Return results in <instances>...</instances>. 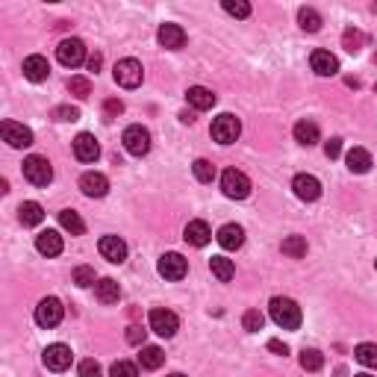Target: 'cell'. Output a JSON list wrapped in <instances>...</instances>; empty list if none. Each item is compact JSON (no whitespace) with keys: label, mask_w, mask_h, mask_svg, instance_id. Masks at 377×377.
I'll return each mask as SVG.
<instances>
[{"label":"cell","mask_w":377,"mask_h":377,"mask_svg":"<svg viewBox=\"0 0 377 377\" xmlns=\"http://www.w3.org/2000/svg\"><path fill=\"white\" fill-rule=\"evenodd\" d=\"M269 313H271L274 324L283 327V330H297V327H301V306H297L292 297H271Z\"/></svg>","instance_id":"1"},{"label":"cell","mask_w":377,"mask_h":377,"mask_svg":"<svg viewBox=\"0 0 377 377\" xmlns=\"http://www.w3.org/2000/svg\"><path fill=\"white\" fill-rule=\"evenodd\" d=\"M212 138L218 145H233L236 138H239L242 133V124H239V118L230 115V112H224V115H218L215 121H212Z\"/></svg>","instance_id":"2"},{"label":"cell","mask_w":377,"mask_h":377,"mask_svg":"<svg viewBox=\"0 0 377 377\" xmlns=\"http://www.w3.org/2000/svg\"><path fill=\"white\" fill-rule=\"evenodd\" d=\"M221 192L227 197H233V201H242V197L251 195V180L242 171H236V168H227L221 174Z\"/></svg>","instance_id":"3"},{"label":"cell","mask_w":377,"mask_h":377,"mask_svg":"<svg viewBox=\"0 0 377 377\" xmlns=\"http://www.w3.org/2000/svg\"><path fill=\"white\" fill-rule=\"evenodd\" d=\"M142 62L138 59H121V62L115 65V83L121 88H138L142 86Z\"/></svg>","instance_id":"4"},{"label":"cell","mask_w":377,"mask_h":377,"mask_svg":"<svg viewBox=\"0 0 377 377\" xmlns=\"http://www.w3.org/2000/svg\"><path fill=\"white\" fill-rule=\"evenodd\" d=\"M24 177L33 186H47L53 180V168L45 156H27L24 160Z\"/></svg>","instance_id":"5"},{"label":"cell","mask_w":377,"mask_h":377,"mask_svg":"<svg viewBox=\"0 0 377 377\" xmlns=\"http://www.w3.org/2000/svg\"><path fill=\"white\" fill-rule=\"evenodd\" d=\"M121 142L127 147V154H133V156H145L147 151H151V133H147L142 124L127 127L124 136H121Z\"/></svg>","instance_id":"6"},{"label":"cell","mask_w":377,"mask_h":377,"mask_svg":"<svg viewBox=\"0 0 377 377\" xmlns=\"http://www.w3.org/2000/svg\"><path fill=\"white\" fill-rule=\"evenodd\" d=\"M62 315H65V306L59 297H45V301H38V306H36V324L38 327H56L62 321Z\"/></svg>","instance_id":"7"},{"label":"cell","mask_w":377,"mask_h":377,"mask_svg":"<svg viewBox=\"0 0 377 377\" xmlns=\"http://www.w3.org/2000/svg\"><path fill=\"white\" fill-rule=\"evenodd\" d=\"M56 59L65 68L83 65L86 62V45L80 42V38H65V42H59V47H56Z\"/></svg>","instance_id":"8"},{"label":"cell","mask_w":377,"mask_h":377,"mask_svg":"<svg viewBox=\"0 0 377 377\" xmlns=\"http://www.w3.org/2000/svg\"><path fill=\"white\" fill-rule=\"evenodd\" d=\"M156 271H160L165 280H183L186 271H188V263H186V256L183 254H162L160 256V265H156Z\"/></svg>","instance_id":"9"},{"label":"cell","mask_w":377,"mask_h":377,"mask_svg":"<svg viewBox=\"0 0 377 377\" xmlns=\"http://www.w3.org/2000/svg\"><path fill=\"white\" fill-rule=\"evenodd\" d=\"M151 330L171 339V336L180 330V319L171 313V310H151Z\"/></svg>","instance_id":"10"},{"label":"cell","mask_w":377,"mask_h":377,"mask_svg":"<svg viewBox=\"0 0 377 377\" xmlns=\"http://www.w3.org/2000/svg\"><path fill=\"white\" fill-rule=\"evenodd\" d=\"M42 360H45V365H47L51 372H65L68 365H71V348H68V345H62V342L47 345L45 354H42Z\"/></svg>","instance_id":"11"},{"label":"cell","mask_w":377,"mask_h":377,"mask_svg":"<svg viewBox=\"0 0 377 377\" xmlns=\"http://www.w3.org/2000/svg\"><path fill=\"white\" fill-rule=\"evenodd\" d=\"M292 192L301 197V201H319L321 183H319V177H313V174H297L292 180Z\"/></svg>","instance_id":"12"},{"label":"cell","mask_w":377,"mask_h":377,"mask_svg":"<svg viewBox=\"0 0 377 377\" xmlns=\"http://www.w3.org/2000/svg\"><path fill=\"white\" fill-rule=\"evenodd\" d=\"M0 133H3V138L12 147H29L33 145V130L18 121H3V127H0Z\"/></svg>","instance_id":"13"},{"label":"cell","mask_w":377,"mask_h":377,"mask_svg":"<svg viewBox=\"0 0 377 377\" xmlns=\"http://www.w3.org/2000/svg\"><path fill=\"white\" fill-rule=\"evenodd\" d=\"M74 156L80 162H95L97 156H101V145H97V138L92 133H80L74 138Z\"/></svg>","instance_id":"14"},{"label":"cell","mask_w":377,"mask_h":377,"mask_svg":"<svg viewBox=\"0 0 377 377\" xmlns=\"http://www.w3.org/2000/svg\"><path fill=\"white\" fill-rule=\"evenodd\" d=\"M97 251H101L104 260L115 263V265L127 260V245H124V239H118V236H104V239L97 242Z\"/></svg>","instance_id":"15"},{"label":"cell","mask_w":377,"mask_h":377,"mask_svg":"<svg viewBox=\"0 0 377 377\" xmlns=\"http://www.w3.org/2000/svg\"><path fill=\"white\" fill-rule=\"evenodd\" d=\"M156 38H160V45L168 47V51H180V47L186 45V29L180 24H162Z\"/></svg>","instance_id":"16"},{"label":"cell","mask_w":377,"mask_h":377,"mask_svg":"<svg viewBox=\"0 0 377 377\" xmlns=\"http://www.w3.org/2000/svg\"><path fill=\"white\" fill-rule=\"evenodd\" d=\"M310 65L319 77H333L336 71H339V59H336L330 51H313Z\"/></svg>","instance_id":"17"},{"label":"cell","mask_w":377,"mask_h":377,"mask_svg":"<svg viewBox=\"0 0 377 377\" xmlns=\"http://www.w3.org/2000/svg\"><path fill=\"white\" fill-rule=\"evenodd\" d=\"M218 245L224 247V251H239V247L245 245V230L239 224H224L221 230H218Z\"/></svg>","instance_id":"18"},{"label":"cell","mask_w":377,"mask_h":377,"mask_svg":"<svg viewBox=\"0 0 377 377\" xmlns=\"http://www.w3.org/2000/svg\"><path fill=\"white\" fill-rule=\"evenodd\" d=\"M183 239H186L188 245H192V247H204L206 242L212 239V230H210V224L197 218V221H188V224H186V233H183Z\"/></svg>","instance_id":"19"},{"label":"cell","mask_w":377,"mask_h":377,"mask_svg":"<svg viewBox=\"0 0 377 377\" xmlns=\"http://www.w3.org/2000/svg\"><path fill=\"white\" fill-rule=\"evenodd\" d=\"M80 188H83V195L88 197H104L109 192V180L104 174H97V171H88L80 177Z\"/></svg>","instance_id":"20"},{"label":"cell","mask_w":377,"mask_h":377,"mask_svg":"<svg viewBox=\"0 0 377 377\" xmlns=\"http://www.w3.org/2000/svg\"><path fill=\"white\" fill-rule=\"evenodd\" d=\"M47 74H51V65H47V59L45 56H27L24 59V77L27 80H33V83H42L47 80Z\"/></svg>","instance_id":"21"},{"label":"cell","mask_w":377,"mask_h":377,"mask_svg":"<svg viewBox=\"0 0 377 377\" xmlns=\"http://www.w3.org/2000/svg\"><path fill=\"white\" fill-rule=\"evenodd\" d=\"M36 247H38V254H45V256H59L62 254V236L56 230H42L36 236Z\"/></svg>","instance_id":"22"},{"label":"cell","mask_w":377,"mask_h":377,"mask_svg":"<svg viewBox=\"0 0 377 377\" xmlns=\"http://www.w3.org/2000/svg\"><path fill=\"white\" fill-rule=\"evenodd\" d=\"M186 101L192 104L197 112H204V109H212L215 106V95L210 92V88H204V86H192L186 92Z\"/></svg>","instance_id":"23"},{"label":"cell","mask_w":377,"mask_h":377,"mask_svg":"<svg viewBox=\"0 0 377 377\" xmlns=\"http://www.w3.org/2000/svg\"><path fill=\"white\" fill-rule=\"evenodd\" d=\"M95 295L101 304H118V297H121V286H118L112 277H104V280L95 283Z\"/></svg>","instance_id":"24"},{"label":"cell","mask_w":377,"mask_h":377,"mask_svg":"<svg viewBox=\"0 0 377 377\" xmlns=\"http://www.w3.org/2000/svg\"><path fill=\"white\" fill-rule=\"evenodd\" d=\"M18 218H21V224H24V227H36V224H42V221H45V210H42V204H36V201H24L21 206H18Z\"/></svg>","instance_id":"25"},{"label":"cell","mask_w":377,"mask_h":377,"mask_svg":"<svg viewBox=\"0 0 377 377\" xmlns=\"http://www.w3.org/2000/svg\"><path fill=\"white\" fill-rule=\"evenodd\" d=\"M295 138H297V142H301L304 147L319 145V138H321L319 124H315V121H297V124H295Z\"/></svg>","instance_id":"26"},{"label":"cell","mask_w":377,"mask_h":377,"mask_svg":"<svg viewBox=\"0 0 377 377\" xmlns=\"http://www.w3.org/2000/svg\"><path fill=\"white\" fill-rule=\"evenodd\" d=\"M345 162H348V168L354 174H365L372 168V154L365 151V147H351L348 156H345Z\"/></svg>","instance_id":"27"},{"label":"cell","mask_w":377,"mask_h":377,"mask_svg":"<svg viewBox=\"0 0 377 377\" xmlns=\"http://www.w3.org/2000/svg\"><path fill=\"white\" fill-rule=\"evenodd\" d=\"M210 271L221 283H230L233 274H236V265H233V260H227V256H212V260H210Z\"/></svg>","instance_id":"28"},{"label":"cell","mask_w":377,"mask_h":377,"mask_svg":"<svg viewBox=\"0 0 377 377\" xmlns=\"http://www.w3.org/2000/svg\"><path fill=\"white\" fill-rule=\"evenodd\" d=\"M138 363H142V369L154 372L165 363V354H162V348H156V345H145L142 354H138Z\"/></svg>","instance_id":"29"},{"label":"cell","mask_w":377,"mask_h":377,"mask_svg":"<svg viewBox=\"0 0 377 377\" xmlns=\"http://www.w3.org/2000/svg\"><path fill=\"white\" fill-rule=\"evenodd\" d=\"M59 224H62V227H65V230L71 233V236H83V233H86L83 218L77 215L74 210H62V212H59Z\"/></svg>","instance_id":"30"},{"label":"cell","mask_w":377,"mask_h":377,"mask_svg":"<svg viewBox=\"0 0 377 377\" xmlns=\"http://www.w3.org/2000/svg\"><path fill=\"white\" fill-rule=\"evenodd\" d=\"M297 24H301V29H306V33H319V29H321V15L315 12V9L304 6L301 12H297Z\"/></svg>","instance_id":"31"},{"label":"cell","mask_w":377,"mask_h":377,"mask_svg":"<svg viewBox=\"0 0 377 377\" xmlns=\"http://www.w3.org/2000/svg\"><path fill=\"white\" fill-rule=\"evenodd\" d=\"M354 356H356V363L360 365H365V369H377V345H372V342L356 345Z\"/></svg>","instance_id":"32"},{"label":"cell","mask_w":377,"mask_h":377,"mask_svg":"<svg viewBox=\"0 0 377 377\" xmlns=\"http://www.w3.org/2000/svg\"><path fill=\"white\" fill-rule=\"evenodd\" d=\"M280 247H283L286 256H292V260H301V256H306V239H304V236H286Z\"/></svg>","instance_id":"33"},{"label":"cell","mask_w":377,"mask_h":377,"mask_svg":"<svg viewBox=\"0 0 377 377\" xmlns=\"http://www.w3.org/2000/svg\"><path fill=\"white\" fill-rule=\"evenodd\" d=\"M324 365V354L315 351V348H304L301 351V369L304 372H319Z\"/></svg>","instance_id":"34"},{"label":"cell","mask_w":377,"mask_h":377,"mask_svg":"<svg viewBox=\"0 0 377 377\" xmlns=\"http://www.w3.org/2000/svg\"><path fill=\"white\" fill-rule=\"evenodd\" d=\"M68 92L74 97H80V101H86V97L92 95V80H88V77H71V80H68Z\"/></svg>","instance_id":"35"},{"label":"cell","mask_w":377,"mask_h":377,"mask_svg":"<svg viewBox=\"0 0 377 377\" xmlns=\"http://www.w3.org/2000/svg\"><path fill=\"white\" fill-rule=\"evenodd\" d=\"M192 171H195V177L201 183H212L215 180V165L210 162V160H197L195 165H192Z\"/></svg>","instance_id":"36"},{"label":"cell","mask_w":377,"mask_h":377,"mask_svg":"<svg viewBox=\"0 0 377 377\" xmlns=\"http://www.w3.org/2000/svg\"><path fill=\"white\" fill-rule=\"evenodd\" d=\"M242 324H245V330L247 333H256V330H263V324H265V315L260 310H247L242 315Z\"/></svg>","instance_id":"37"},{"label":"cell","mask_w":377,"mask_h":377,"mask_svg":"<svg viewBox=\"0 0 377 377\" xmlns=\"http://www.w3.org/2000/svg\"><path fill=\"white\" fill-rule=\"evenodd\" d=\"M342 45L348 47L351 53H356V51H360V47L365 45V36L360 33V29H345V33H342Z\"/></svg>","instance_id":"38"},{"label":"cell","mask_w":377,"mask_h":377,"mask_svg":"<svg viewBox=\"0 0 377 377\" xmlns=\"http://www.w3.org/2000/svg\"><path fill=\"white\" fill-rule=\"evenodd\" d=\"M221 6H224L227 15H236V18H247V15H251V6H247L245 0H224Z\"/></svg>","instance_id":"39"},{"label":"cell","mask_w":377,"mask_h":377,"mask_svg":"<svg viewBox=\"0 0 377 377\" xmlns=\"http://www.w3.org/2000/svg\"><path fill=\"white\" fill-rule=\"evenodd\" d=\"M74 283L86 289V286H95V269H88V265H77L74 269Z\"/></svg>","instance_id":"40"},{"label":"cell","mask_w":377,"mask_h":377,"mask_svg":"<svg viewBox=\"0 0 377 377\" xmlns=\"http://www.w3.org/2000/svg\"><path fill=\"white\" fill-rule=\"evenodd\" d=\"M109 374H112V377H138V369L133 363H127V360H118L112 369H109Z\"/></svg>","instance_id":"41"},{"label":"cell","mask_w":377,"mask_h":377,"mask_svg":"<svg viewBox=\"0 0 377 377\" xmlns=\"http://www.w3.org/2000/svg\"><path fill=\"white\" fill-rule=\"evenodd\" d=\"M53 118H56V121H77V118H80V109H77V106H56Z\"/></svg>","instance_id":"42"},{"label":"cell","mask_w":377,"mask_h":377,"mask_svg":"<svg viewBox=\"0 0 377 377\" xmlns=\"http://www.w3.org/2000/svg\"><path fill=\"white\" fill-rule=\"evenodd\" d=\"M145 336H147V330H142V327H127V342H130V345H136V348H138V345H142V348H145Z\"/></svg>","instance_id":"43"},{"label":"cell","mask_w":377,"mask_h":377,"mask_svg":"<svg viewBox=\"0 0 377 377\" xmlns=\"http://www.w3.org/2000/svg\"><path fill=\"white\" fill-rule=\"evenodd\" d=\"M104 112H106V118H118L124 112V104L118 101V97H109V101H104Z\"/></svg>","instance_id":"44"},{"label":"cell","mask_w":377,"mask_h":377,"mask_svg":"<svg viewBox=\"0 0 377 377\" xmlns=\"http://www.w3.org/2000/svg\"><path fill=\"white\" fill-rule=\"evenodd\" d=\"M80 377H101V363H97V360H83L80 363Z\"/></svg>","instance_id":"45"},{"label":"cell","mask_w":377,"mask_h":377,"mask_svg":"<svg viewBox=\"0 0 377 377\" xmlns=\"http://www.w3.org/2000/svg\"><path fill=\"white\" fill-rule=\"evenodd\" d=\"M324 154H327V160H336V156L342 154V138H330V142L324 145Z\"/></svg>","instance_id":"46"},{"label":"cell","mask_w":377,"mask_h":377,"mask_svg":"<svg viewBox=\"0 0 377 377\" xmlns=\"http://www.w3.org/2000/svg\"><path fill=\"white\" fill-rule=\"evenodd\" d=\"M101 65H104V56L101 53H92V56H88V71H101Z\"/></svg>","instance_id":"47"},{"label":"cell","mask_w":377,"mask_h":377,"mask_svg":"<svg viewBox=\"0 0 377 377\" xmlns=\"http://www.w3.org/2000/svg\"><path fill=\"white\" fill-rule=\"evenodd\" d=\"M269 348H271L274 354H280V356H286V354H289V348H286V345H283L280 339H271V342H269Z\"/></svg>","instance_id":"48"},{"label":"cell","mask_w":377,"mask_h":377,"mask_svg":"<svg viewBox=\"0 0 377 377\" xmlns=\"http://www.w3.org/2000/svg\"><path fill=\"white\" fill-rule=\"evenodd\" d=\"M180 121H183V124H192V121H195V115H188V112H183V115H180Z\"/></svg>","instance_id":"49"},{"label":"cell","mask_w":377,"mask_h":377,"mask_svg":"<svg viewBox=\"0 0 377 377\" xmlns=\"http://www.w3.org/2000/svg\"><path fill=\"white\" fill-rule=\"evenodd\" d=\"M168 377H186V374H168Z\"/></svg>","instance_id":"50"},{"label":"cell","mask_w":377,"mask_h":377,"mask_svg":"<svg viewBox=\"0 0 377 377\" xmlns=\"http://www.w3.org/2000/svg\"><path fill=\"white\" fill-rule=\"evenodd\" d=\"M354 377H372V374H354Z\"/></svg>","instance_id":"51"},{"label":"cell","mask_w":377,"mask_h":377,"mask_svg":"<svg viewBox=\"0 0 377 377\" xmlns=\"http://www.w3.org/2000/svg\"><path fill=\"white\" fill-rule=\"evenodd\" d=\"M374 65H377V53H374Z\"/></svg>","instance_id":"52"},{"label":"cell","mask_w":377,"mask_h":377,"mask_svg":"<svg viewBox=\"0 0 377 377\" xmlns=\"http://www.w3.org/2000/svg\"><path fill=\"white\" fill-rule=\"evenodd\" d=\"M374 269H377V260H374Z\"/></svg>","instance_id":"53"},{"label":"cell","mask_w":377,"mask_h":377,"mask_svg":"<svg viewBox=\"0 0 377 377\" xmlns=\"http://www.w3.org/2000/svg\"><path fill=\"white\" fill-rule=\"evenodd\" d=\"M374 92H377V86H374Z\"/></svg>","instance_id":"54"}]
</instances>
